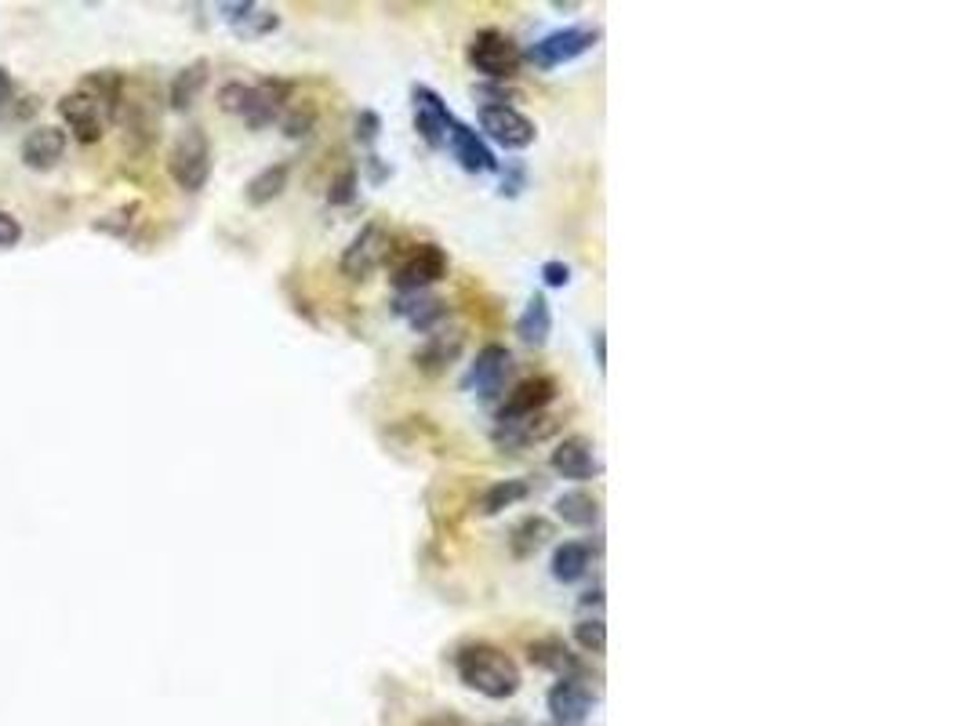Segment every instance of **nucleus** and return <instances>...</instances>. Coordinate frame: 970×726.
<instances>
[{"label": "nucleus", "instance_id": "nucleus-40", "mask_svg": "<svg viewBox=\"0 0 970 726\" xmlns=\"http://www.w3.org/2000/svg\"><path fill=\"white\" fill-rule=\"evenodd\" d=\"M520 185H524V171L516 168L513 174H505V179H502V196H516Z\"/></svg>", "mask_w": 970, "mask_h": 726}, {"label": "nucleus", "instance_id": "nucleus-7", "mask_svg": "<svg viewBox=\"0 0 970 726\" xmlns=\"http://www.w3.org/2000/svg\"><path fill=\"white\" fill-rule=\"evenodd\" d=\"M480 131L502 149H527L539 139L534 120L524 117L516 106H480Z\"/></svg>", "mask_w": 970, "mask_h": 726}, {"label": "nucleus", "instance_id": "nucleus-9", "mask_svg": "<svg viewBox=\"0 0 970 726\" xmlns=\"http://www.w3.org/2000/svg\"><path fill=\"white\" fill-rule=\"evenodd\" d=\"M412 103H415V131L418 139L426 142L429 149H447V139H451L455 117L451 109L444 106V98L433 92L426 84L412 87Z\"/></svg>", "mask_w": 970, "mask_h": 726}, {"label": "nucleus", "instance_id": "nucleus-36", "mask_svg": "<svg viewBox=\"0 0 970 726\" xmlns=\"http://www.w3.org/2000/svg\"><path fill=\"white\" fill-rule=\"evenodd\" d=\"M542 280H545V287H567L571 284V266L567 261H545L542 266Z\"/></svg>", "mask_w": 970, "mask_h": 726}, {"label": "nucleus", "instance_id": "nucleus-37", "mask_svg": "<svg viewBox=\"0 0 970 726\" xmlns=\"http://www.w3.org/2000/svg\"><path fill=\"white\" fill-rule=\"evenodd\" d=\"M19 236H22V225L11 218V215H4V211H0V247L19 244Z\"/></svg>", "mask_w": 970, "mask_h": 726}, {"label": "nucleus", "instance_id": "nucleus-20", "mask_svg": "<svg viewBox=\"0 0 970 726\" xmlns=\"http://www.w3.org/2000/svg\"><path fill=\"white\" fill-rule=\"evenodd\" d=\"M593 567V548L586 542H564L553 548V559H550V570L553 578L559 585H575L589 574Z\"/></svg>", "mask_w": 970, "mask_h": 726}, {"label": "nucleus", "instance_id": "nucleus-3", "mask_svg": "<svg viewBox=\"0 0 970 726\" xmlns=\"http://www.w3.org/2000/svg\"><path fill=\"white\" fill-rule=\"evenodd\" d=\"M168 174L175 179L179 190L201 193L211 179V139L204 128H185L168 153Z\"/></svg>", "mask_w": 970, "mask_h": 726}, {"label": "nucleus", "instance_id": "nucleus-38", "mask_svg": "<svg viewBox=\"0 0 970 726\" xmlns=\"http://www.w3.org/2000/svg\"><path fill=\"white\" fill-rule=\"evenodd\" d=\"M11 95H15V84H11V73L0 66V113L11 106Z\"/></svg>", "mask_w": 970, "mask_h": 726}, {"label": "nucleus", "instance_id": "nucleus-18", "mask_svg": "<svg viewBox=\"0 0 970 726\" xmlns=\"http://www.w3.org/2000/svg\"><path fill=\"white\" fill-rule=\"evenodd\" d=\"M62 153H66V131L58 128H33L26 139H22V164L33 171H52Z\"/></svg>", "mask_w": 970, "mask_h": 726}, {"label": "nucleus", "instance_id": "nucleus-26", "mask_svg": "<svg viewBox=\"0 0 970 726\" xmlns=\"http://www.w3.org/2000/svg\"><path fill=\"white\" fill-rule=\"evenodd\" d=\"M556 516L567 523V527L589 531L600 523V502L589 491H567L556 498Z\"/></svg>", "mask_w": 970, "mask_h": 726}, {"label": "nucleus", "instance_id": "nucleus-42", "mask_svg": "<svg viewBox=\"0 0 970 726\" xmlns=\"http://www.w3.org/2000/svg\"><path fill=\"white\" fill-rule=\"evenodd\" d=\"M582 607H586V610H589V607L600 610V607H604V588H593V592L582 596Z\"/></svg>", "mask_w": 970, "mask_h": 726}, {"label": "nucleus", "instance_id": "nucleus-33", "mask_svg": "<svg viewBox=\"0 0 970 726\" xmlns=\"http://www.w3.org/2000/svg\"><path fill=\"white\" fill-rule=\"evenodd\" d=\"M472 98H491L488 106H513V103H520V92L509 84H480V87H472Z\"/></svg>", "mask_w": 970, "mask_h": 726}, {"label": "nucleus", "instance_id": "nucleus-22", "mask_svg": "<svg viewBox=\"0 0 970 726\" xmlns=\"http://www.w3.org/2000/svg\"><path fill=\"white\" fill-rule=\"evenodd\" d=\"M458 353H462V334H458V331H433L426 338V345L415 353V363L422 371L437 374L444 367H451V363L458 360Z\"/></svg>", "mask_w": 970, "mask_h": 726}, {"label": "nucleus", "instance_id": "nucleus-25", "mask_svg": "<svg viewBox=\"0 0 970 726\" xmlns=\"http://www.w3.org/2000/svg\"><path fill=\"white\" fill-rule=\"evenodd\" d=\"M553 537V523L545 516H527L520 520L513 534H509V553H513V559H531L534 553H539L542 545H550Z\"/></svg>", "mask_w": 970, "mask_h": 726}, {"label": "nucleus", "instance_id": "nucleus-24", "mask_svg": "<svg viewBox=\"0 0 970 726\" xmlns=\"http://www.w3.org/2000/svg\"><path fill=\"white\" fill-rule=\"evenodd\" d=\"M288 179H291V164H284V160H280V164H269V168H263L252 182L244 185V200L252 207H266L284 190H288Z\"/></svg>", "mask_w": 970, "mask_h": 726}, {"label": "nucleus", "instance_id": "nucleus-19", "mask_svg": "<svg viewBox=\"0 0 970 726\" xmlns=\"http://www.w3.org/2000/svg\"><path fill=\"white\" fill-rule=\"evenodd\" d=\"M396 312H401V317L412 323L415 331H422V334H433L437 331V323L440 320H447V302L444 298H429L426 291H412V295H404L401 302H396Z\"/></svg>", "mask_w": 970, "mask_h": 726}, {"label": "nucleus", "instance_id": "nucleus-31", "mask_svg": "<svg viewBox=\"0 0 970 726\" xmlns=\"http://www.w3.org/2000/svg\"><path fill=\"white\" fill-rule=\"evenodd\" d=\"M356 196H360V174H356V168H345V171L339 174V179L331 182L328 204H331V207H350Z\"/></svg>", "mask_w": 970, "mask_h": 726}, {"label": "nucleus", "instance_id": "nucleus-43", "mask_svg": "<svg viewBox=\"0 0 970 726\" xmlns=\"http://www.w3.org/2000/svg\"><path fill=\"white\" fill-rule=\"evenodd\" d=\"M426 726H462L455 716H440V719H429Z\"/></svg>", "mask_w": 970, "mask_h": 726}, {"label": "nucleus", "instance_id": "nucleus-34", "mask_svg": "<svg viewBox=\"0 0 970 726\" xmlns=\"http://www.w3.org/2000/svg\"><path fill=\"white\" fill-rule=\"evenodd\" d=\"M382 131V117L375 109H360L356 113V142L360 146H375Z\"/></svg>", "mask_w": 970, "mask_h": 726}, {"label": "nucleus", "instance_id": "nucleus-13", "mask_svg": "<svg viewBox=\"0 0 970 726\" xmlns=\"http://www.w3.org/2000/svg\"><path fill=\"white\" fill-rule=\"evenodd\" d=\"M545 705L556 726H586L593 716V691L582 680H556Z\"/></svg>", "mask_w": 970, "mask_h": 726}, {"label": "nucleus", "instance_id": "nucleus-1", "mask_svg": "<svg viewBox=\"0 0 970 726\" xmlns=\"http://www.w3.org/2000/svg\"><path fill=\"white\" fill-rule=\"evenodd\" d=\"M455 672L469 691L491 701H509L520 691V683H524L520 665L494 643H466L455 654Z\"/></svg>", "mask_w": 970, "mask_h": 726}, {"label": "nucleus", "instance_id": "nucleus-6", "mask_svg": "<svg viewBox=\"0 0 970 726\" xmlns=\"http://www.w3.org/2000/svg\"><path fill=\"white\" fill-rule=\"evenodd\" d=\"M58 117H62V124H66V131H73V139L84 142V146L103 139L106 124L114 120L106 113V106L98 103V98H92L88 92H81V87L58 98Z\"/></svg>", "mask_w": 970, "mask_h": 726}, {"label": "nucleus", "instance_id": "nucleus-44", "mask_svg": "<svg viewBox=\"0 0 970 726\" xmlns=\"http://www.w3.org/2000/svg\"><path fill=\"white\" fill-rule=\"evenodd\" d=\"M494 726H524V723H516V719H509V723H494Z\"/></svg>", "mask_w": 970, "mask_h": 726}, {"label": "nucleus", "instance_id": "nucleus-23", "mask_svg": "<svg viewBox=\"0 0 970 726\" xmlns=\"http://www.w3.org/2000/svg\"><path fill=\"white\" fill-rule=\"evenodd\" d=\"M207 77H211V62L207 58H196V62H190V66H182L175 73V81H171V92H168L171 109H190L196 98H201Z\"/></svg>", "mask_w": 970, "mask_h": 726}, {"label": "nucleus", "instance_id": "nucleus-10", "mask_svg": "<svg viewBox=\"0 0 970 726\" xmlns=\"http://www.w3.org/2000/svg\"><path fill=\"white\" fill-rule=\"evenodd\" d=\"M556 393H559V385H556V378H550V374H534V378H524L513 393L502 399L499 421H516V418L542 415V410L556 399Z\"/></svg>", "mask_w": 970, "mask_h": 726}, {"label": "nucleus", "instance_id": "nucleus-28", "mask_svg": "<svg viewBox=\"0 0 970 726\" xmlns=\"http://www.w3.org/2000/svg\"><path fill=\"white\" fill-rule=\"evenodd\" d=\"M222 11H226V22H233L236 30L247 33V36H258V33H273L280 26V15L269 8H258V4H222Z\"/></svg>", "mask_w": 970, "mask_h": 726}, {"label": "nucleus", "instance_id": "nucleus-27", "mask_svg": "<svg viewBox=\"0 0 970 726\" xmlns=\"http://www.w3.org/2000/svg\"><path fill=\"white\" fill-rule=\"evenodd\" d=\"M527 494H531L527 480H499V483H491L488 491L480 494L477 512H480V516H499V512L513 509L516 502H524Z\"/></svg>", "mask_w": 970, "mask_h": 726}, {"label": "nucleus", "instance_id": "nucleus-4", "mask_svg": "<svg viewBox=\"0 0 970 726\" xmlns=\"http://www.w3.org/2000/svg\"><path fill=\"white\" fill-rule=\"evenodd\" d=\"M596 41H600V30L596 26H567V30L542 36L539 44H531L524 58L534 70L550 73V70H559V66H567V62L582 58V55H589Z\"/></svg>", "mask_w": 970, "mask_h": 726}, {"label": "nucleus", "instance_id": "nucleus-21", "mask_svg": "<svg viewBox=\"0 0 970 726\" xmlns=\"http://www.w3.org/2000/svg\"><path fill=\"white\" fill-rule=\"evenodd\" d=\"M516 334H520V342L534 345V349L550 342L553 309H550V302H545V295H531L527 298V306H524V312H520V320H516Z\"/></svg>", "mask_w": 970, "mask_h": 726}, {"label": "nucleus", "instance_id": "nucleus-5", "mask_svg": "<svg viewBox=\"0 0 970 726\" xmlns=\"http://www.w3.org/2000/svg\"><path fill=\"white\" fill-rule=\"evenodd\" d=\"M385 255H390V233H385L379 222H367L364 229H360L353 241H350V247L342 252L339 269H342L345 280L360 284V280H367L371 273L382 266Z\"/></svg>", "mask_w": 970, "mask_h": 726}, {"label": "nucleus", "instance_id": "nucleus-39", "mask_svg": "<svg viewBox=\"0 0 970 726\" xmlns=\"http://www.w3.org/2000/svg\"><path fill=\"white\" fill-rule=\"evenodd\" d=\"M364 164L371 168V182H375V185L385 182V179H390V174H393V168H385V164H382V157H375V153H371V157L364 160Z\"/></svg>", "mask_w": 970, "mask_h": 726}, {"label": "nucleus", "instance_id": "nucleus-30", "mask_svg": "<svg viewBox=\"0 0 970 726\" xmlns=\"http://www.w3.org/2000/svg\"><path fill=\"white\" fill-rule=\"evenodd\" d=\"M280 128H284L288 139H306V135H313V128H317V109L313 106L288 109V113H284V120H280Z\"/></svg>", "mask_w": 970, "mask_h": 726}, {"label": "nucleus", "instance_id": "nucleus-29", "mask_svg": "<svg viewBox=\"0 0 970 726\" xmlns=\"http://www.w3.org/2000/svg\"><path fill=\"white\" fill-rule=\"evenodd\" d=\"M575 643L586 650V654L600 658L607 650V624H604V618H582L575 624Z\"/></svg>", "mask_w": 970, "mask_h": 726}, {"label": "nucleus", "instance_id": "nucleus-12", "mask_svg": "<svg viewBox=\"0 0 970 726\" xmlns=\"http://www.w3.org/2000/svg\"><path fill=\"white\" fill-rule=\"evenodd\" d=\"M295 95V84L291 81H280V77H266L252 84V98H247V109H244V124L247 128H269L273 120L280 117L284 109H288Z\"/></svg>", "mask_w": 970, "mask_h": 726}, {"label": "nucleus", "instance_id": "nucleus-41", "mask_svg": "<svg viewBox=\"0 0 970 726\" xmlns=\"http://www.w3.org/2000/svg\"><path fill=\"white\" fill-rule=\"evenodd\" d=\"M593 349H596V363H600V371L607 367V342H604V331L593 334Z\"/></svg>", "mask_w": 970, "mask_h": 726}, {"label": "nucleus", "instance_id": "nucleus-35", "mask_svg": "<svg viewBox=\"0 0 970 726\" xmlns=\"http://www.w3.org/2000/svg\"><path fill=\"white\" fill-rule=\"evenodd\" d=\"M135 215H139V204H128V207L114 211V215H106V218H114V222H98V229H103V233H114V236H128Z\"/></svg>", "mask_w": 970, "mask_h": 726}, {"label": "nucleus", "instance_id": "nucleus-11", "mask_svg": "<svg viewBox=\"0 0 970 726\" xmlns=\"http://www.w3.org/2000/svg\"><path fill=\"white\" fill-rule=\"evenodd\" d=\"M550 466L556 476H564V480H596V476L604 472L600 466V455H596V444L589 440V436H567L564 444H556V450L550 455Z\"/></svg>", "mask_w": 970, "mask_h": 726}, {"label": "nucleus", "instance_id": "nucleus-17", "mask_svg": "<svg viewBox=\"0 0 970 726\" xmlns=\"http://www.w3.org/2000/svg\"><path fill=\"white\" fill-rule=\"evenodd\" d=\"M447 146H451L455 160H458V164H462V171H469V174L499 171V160H494V153L488 149V142H483L480 135L472 131L469 124H462V120H455L451 139H447Z\"/></svg>", "mask_w": 970, "mask_h": 726}, {"label": "nucleus", "instance_id": "nucleus-16", "mask_svg": "<svg viewBox=\"0 0 970 726\" xmlns=\"http://www.w3.org/2000/svg\"><path fill=\"white\" fill-rule=\"evenodd\" d=\"M531 665H539L545 672H553L556 680H586V665H582L578 654H571V647L556 636H545V640H534L527 647Z\"/></svg>", "mask_w": 970, "mask_h": 726}, {"label": "nucleus", "instance_id": "nucleus-2", "mask_svg": "<svg viewBox=\"0 0 970 726\" xmlns=\"http://www.w3.org/2000/svg\"><path fill=\"white\" fill-rule=\"evenodd\" d=\"M466 58H469V66L477 70L480 77H488L491 84H509L520 73V66H524L520 44L502 30H480L469 41Z\"/></svg>", "mask_w": 970, "mask_h": 726}, {"label": "nucleus", "instance_id": "nucleus-32", "mask_svg": "<svg viewBox=\"0 0 970 726\" xmlns=\"http://www.w3.org/2000/svg\"><path fill=\"white\" fill-rule=\"evenodd\" d=\"M247 98H252V84H244V81H230L218 87V106L226 113H236V117H244Z\"/></svg>", "mask_w": 970, "mask_h": 726}, {"label": "nucleus", "instance_id": "nucleus-14", "mask_svg": "<svg viewBox=\"0 0 970 726\" xmlns=\"http://www.w3.org/2000/svg\"><path fill=\"white\" fill-rule=\"evenodd\" d=\"M509 367H513V353H509L505 345L491 342V345H483L477 353V360H472V367H469L462 385H466V389H477L483 399H491L494 393L502 389Z\"/></svg>", "mask_w": 970, "mask_h": 726}, {"label": "nucleus", "instance_id": "nucleus-15", "mask_svg": "<svg viewBox=\"0 0 970 726\" xmlns=\"http://www.w3.org/2000/svg\"><path fill=\"white\" fill-rule=\"evenodd\" d=\"M559 429V418L553 415H534V418H516V421H499V429H494V447L499 450H509V455H520V450H527L534 444L550 440V436Z\"/></svg>", "mask_w": 970, "mask_h": 726}, {"label": "nucleus", "instance_id": "nucleus-8", "mask_svg": "<svg viewBox=\"0 0 970 726\" xmlns=\"http://www.w3.org/2000/svg\"><path fill=\"white\" fill-rule=\"evenodd\" d=\"M447 269H451V261H447V252L440 244H418L415 252L407 255L401 266H396L393 284L401 287L404 295L426 291L429 284H437V280L447 277Z\"/></svg>", "mask_w": 970, "mask_h": 726}]
</instances>
